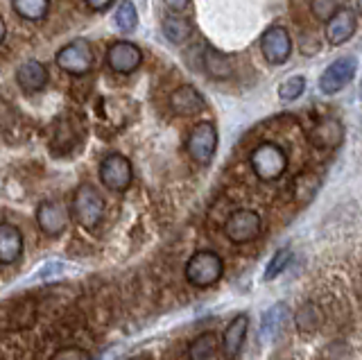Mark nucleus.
<instances>
[{
	"mask_svg": "<svg viewBox=\"0 0 362 360\" xmlns=\"http://www.w3.org/2000/svg\"><path fill=\"white\" fill-rule=\"evenodd\" d=\"M57 66L64 73L71 75H86L93 66V50L84 39H75L73 43L64 46L57 52Z\"/></svg>",
	"mask_w": 362,
	"mask_h": 360,
	"instance_id": "6",
	"label": "nucleus"
},
{
	"mask_svg": "<svg viewBox=\"0 0 362 360\" xmlns=\"http://www.w3.org/2000/svg\"><path fill=\"white\" fill-rule=\"evenodd\" d=\"M292 261V250L290 247H283L279 250L274 256H272V261L267 263V269H265V281H274L276 277H281L286 272V267L290 265Z\"/></svg>",
	"mask_w": 362,
	"mask_h": 360,
	"instance_id": "24",
	"label": "nucleus"
},
{
	"mask_svg": "<svg viewBox=\"0 0 362 360\" xmlns=\"http://www.w3.org/2000/svg\"><path fill=\"white\" fill-rule=\"evenodd\" d=\"M218 347H220L218 335H215L213 331H206V333H202L192 340V344L188 347V358L190 360H209L215 356Z\"/></svg>",
	"mask_w": 362,
	"mask_h": 360,
	"instance_id": "19",
	"label": "nucleus"
},
{
	"mask_svg": "<svg viewBox=\"0 0 362 360\" xmlns=\"http://www.w3.org/2000/svg\"><path fill=\"white\" fill-rule=\"evenodd\" d=\"M222 274H224V261L213 250H199L186 263V281L195 288H211L222 279Z\"/></svg>",
	"mask_w": 362,
	"mask_h": 360,
	"instance_id": "2",
	"label": "nucleus"
},
{
	"mask_svg": "<svg viewBox=\"0 0 362 360\" xmlns=\"http://www.w3.org/2000/svg\"><path fill=\"white\" fill-rule=\"evenodd\" d=\"M48 0H14L16 14L28 21H41L48 14Z\"/></svg>",
	"mask_w": 362,
	"mask_h": 360,
	"instance_id": "21",
	"label": "nucleus"
},
{
	"mask_svg": "<svg viewBox=\"0 0 362 360\" xmlns=\"http://www.w3.org/2000/svg\"><path fill=\"white\" fill-rule=\"evenodd\" d=\"M23 254V233L18 227L9 222L0 224V263L11 265L16 263Z\"/></svg>",
	"mask_w": 362,
	"mask_h": 360,
	"instance_id": "16",
	"label": "nucleus"
},
{
	"mask_svg": "<svg viewBox=\"0 0 362 360\" xmlns=\"http://www.w3.org/2000/svg\"><path fill=\"white\" fill-rule=\"evenodd\" d=\"M249 161L260 182H274L288 168V156L276 143H260L249 156Z\"/></svg>",
	"mask_w": 362,
	"mask_h": 360,
	"instance_id": "3",
	"label": "nucleus"
},
{
	"mask_svg": "<svg viewBox=\"0 0 362 360\" xmlns=\"http://www.w3.org/2000/svg\"><path fill=\"white\" fill-rule=\"evenodd\" d=\"M206 71L213 75V77H218V80H224V77H231L233 69H231V64L229 59L224 57V54H220L218 50H206Z\"/></svg>",
	"mask_w": 362,
	"mask_h": 360,
	"instance_id": "23",
	"label": "nucleus"
},
{
	"mask_svg": "<svg viewBox=\"0 0 362 360\" xmlns=\"http://www.w3.org/2000/svg\"><path fill=\"white\" fill-rule=\"evenodd\" d=\"M186 150L190 154V159L199 166H209L213 161L215 150H218V129H215L213 122L202 120L190 129Z\"/></svg>",
	"mask_w": 362,
	"mask_h": 360,
	"instance_id": "4",
	"label": "nucleus"
},
{
	"mask_svg": "<svg viewBox=\"0 0 362 360\" xmlns=\"http://www.w3.org/2000/svg\"><path fill=\"white\" fill-rule=\"evenodd\" d=\"M360 93H362V86H360Z\"/></svg>",
	"mask_w": 362,
	"mask_h": 360,
	"instance_id": "35",
	"label": "nucleus"
},
{
	"mask_svg": "<svg viewBox=\"0 0 362 360\" xmlns=\"http://www.w3.org/2000/svg\"><path fill=\"white\" fill-rule=\"evenodd\" d=\"M127 360H150L147 356H132V358H127Z\"/></svg>",
	"mask_w": 362,
	"mask_h": 360,
	"instance_id": "33",
	"label": "nucleus"
},
{
	"mask_svg": "<svg viewBox=\"0 0 362 360\" xmlns=\"http://www.w3.org/2000/svg\"><path fill=\"white\" fill-rule=\"evenodd\" d=\"M305 88V80L301 75H294V77H288L286 82L279 86V98L283 103H292V100H297Z\"/></svg>",
	"mask_w": 362,
	"mask_h": 360,
	"instance_id": "27",
	"label": "nucleus"
},
{
	"mask_svg": "<svg viewBox=\"0 0 362 360\" xmlns=\"http://www.w3.org/2000/svg\"><path fill=\"white\" fill-rule=\"evenodd\" d=\"M358 12H360V16H362V0H358Z\"/></svg>",
	"mask_w": 362,
	"mask_h": 360,
	"instance_id": "34",
	"label": "nucleus"
},
{
	"mask_svg": "<svg viewBox=\"0 0 362 360\" xmlns=\"http://www.w3.org/2000/svg\"><path fill=\"white\" fill-rule=\"evenodd\" d=\"M132 177H134V170H132L129 159L118 152L105 156V161L100 163V179L109 190L120 193V190H124L132 184Z\"/></svg>",
	"mask_w": 362,
	"mask_h": 360,
	"instance_id": "7",
	"label": "nucleus"
},
{
	"mask_svg": "<svg viewBox=\"0 0 362 360\" xmlns=\"http://www.w3.org/2000/svg\"><path fill=\"white\" fill-rule=\"evenodd\" d=\"M260 52L269 64H286L292 54V39L290 32L283 25H272L263 37H260Z\"/></svg>",
	"mask_w": 362,
	"mask_h": 360,
	"instance_id": "8",
	"label": "nucleus"
},
{
	"mask_svg": "<svg viewBox=\"0 0 362 360\" xmlns=\"http://www.w3.org/2000/svg\"><path fill=\"white\" fill-rule=\"evenodd\" d=\"M111 3H113V0H86V5L90 9H95V12H100V9H107Z\"/></svg>",
	"mask_w": 362,
	"mask_h": 360,
	"instance_id": "30",
	"label": "nucleus"
},
{
	"mask_svg": "<svg viewBox=\"0 0 362 360\" xmlns=\"http://www.w3.org/2000/svg\"><path fill=\"white\" fill-rule=\"evenodd\" d=\"M66 269H68V263H66V261H48V263H43V265L37 269V274H34V279H37V281L57 279V277L66 274Z\"/></svg>",
	"mask_w": 362,
	"mask_h": 360,
	"instance_id": "28",
	"label": "nucleus"
},
{
	"mask_svg": "<svg viewBox=\"0 0 362 360\" xmlns=\"http://www.w3.org/2000/svg\"><path fill=\"white\" fill-rule=\"evenodd\" d=\"M71 213L75 222L84 229H95L105 218V197L90 184L77 186L71 202Z\"/></svg>",
	"mask_w": 362,
	"mask_h": 360,
	"instance_id": "1",
	"label": "nucleus"
},
{
	"mask_svg": "<svg viewBox=\"0 0 362 360\" xmlns=\"http://www.w3.org/2000/svg\"><path fill=\"white\" fill-rule=\"evenodd\" d=\"M358 30V16L354 9L342 7L337 14H333L326 21V41L331 46H342L344 41H349L356 35Z\"/></svg>",
	"mask_w": 362,
	"mask_h": 360,
	"instance_id": "12",
	"label": "nucleus"
},
{
	"mask_svg": "<svg viewBox=\"0 0 362 360\" xmlns=\"http://www.w3.org/2000/svg\"><path fill=\"white\" fill-rule=\"evenodd\" d=\"M163 3H165L168 7H173V9H177V12H179V9H186V7H188L190 0H163Z\"/></svg>",
	"mask_w": 362,
	"mask_h": 360,
	"instance_id": "31",
	"label": "nucleus"
},
{
	"mask_svg": "<svg viewBox=\"0 0 362 360\" xmlns=\"http://www.w3.org/2000/svg\"><path fill=\"white\" fill-rule=\"evenodd\" d=\"M136 23H139V14H136V7L132 0H124L120 7L116 9V25L122 32H134Z\"/></svg>",
	"mask_w": 362,
	"mask_h": 360,
	"instance_id": "25",
	"label": "nucleus"
},
{
	"mask_svg": "<svg viewBox=\"0 0 362 360\" xmlns=\"http://www.w3.org/2000/svg\"><path fill=\"white\" fill-rule=\"evenodd\" d=\"M16 82L25 93H37L48 84V69L37 59H28L18 66Z\"/></svg>",
	"mask_w": 362,
	"mask_h": 360,
	"instance_id": "15",
	"label": "nucleus"
},
{
	"mask_svg": "<svg viewBox=\"0 0 362 360\" xmlns=\"http://www.w3.org/2000/svg\"><path fill=\"white\" fill-rule=\"evenodd\" d=\"M107 64L111 71H116L120 75H129L143 64V52L132 41H116L107 50Z\"/></svg>",
	"mask_w": 362,
	"mask_h": 360,
	"instance_id": "10",
	"label": "nucleus"
},
{
	"mask_svg": "<svg viewBox=\"0 0 362 360\" xmlns=\"http://www.w3.org/2000/svg\"><path fill=\"white\" fill-rule=\"evenodd\" d=\"M294 322H297L299 331L310 333L322 324V313H320V308L315 306V303H303V306L297 310V318H294Z\"/></svg>",
	"mask_w": 362,
	"mask_h": 360,
	"instance_id": "22",
	"label": "nucleus"
},
{
	"mask_svg": "<svg viewBox=\"0 0 362 360\" xmlns=\"http://www.w3.org/2000/svg\"><path fill=\"white\" fill-rule=\"evenodd\" d=\"M356 71H358V62L354 57H339L337 62L328 66L320 77L322 93L333 95L337 91H342V88L356 77Z\"/></svg>",
	"mask_w": 362,
	"mask_h": 360,
	"instance_id": "9",
	"label": "nucleus"
},
{
	"mask_svg": "<svg viewBox=\"0 0 362 360\" xmlns=\"http://www.w3.org/2000/svg\"><path fill=\"white\" fill-rule=\"evenodd\" d=\"M344 141V125L337 118H320L310 129V143L320 150H335Z\"/></svg>",
	"mask_w": 362,
	"mask_h": 360,
	"instance_id": "11",
	"label": "nucleus"
},
{
	"mask_svg": "<svg viewBox=\"0 0 362 360\" xmlns=\"http://www.w3.org/2000/svg\"><path fill=\"white\" fill-rule=\"evenodd\" d=\"M163 35H165L168 41H173V43H184L192 35V25L188 23L186 18L175 16V14H168L163 18Z\"/></svg>",
	"mask_w": 362,
	"mask_h": 360,
	"instance_id": "20",
	"label": "nucleus"
},
{
	"mask_svg": "<svg viewBox=\"0 0 362 360\" xmlns=\"http://www.w3.org/2000/svg\"><path fill=\"white\" fill-rule=\"evenodd\" d=\"M37 224L39 229L50 236V238H57V236H62L66 224H68V213L66 209L59 204V202H50L45 199L37 207Z\"/></svg>",
	"mask_w": 362,
	"mask_h": 360,
	"instance_id": "13",
	"label": "nucleus"
},
{
	"mask_svg": "<svg viewBox=\"0 0 362 360\" xmlns=\"http://www.w3.org/2000/svg\"><path fill=\"white\" fill-rule=\"evenodd\" d=\"M5 35H7V25H5V21H3V16H0V43H3Z\"/></svg>",
	"mask_w": 362,
	"mask_h": 360,
	"instance_id": "32",
	"label": "nucleus"
},
{
	"mask_svg": "<svg viewBox=\"0 0 362 360\" xmlns=\"http://www.w3.org/2000/svg\"><path fill=\"white\" fill-rule=\"evenodd\" d=\"M288 320H290V308L283 301L269 306L263 313V318H260V337H263V340H274V337H279V333L286 329Z\"/></svg>",
	"mask_w": 362,
	"mask_h": 360,
	"instance_id": "17",
	"label": "nucleus"
},
{
	"mask_svg": "<svg viewBox=\"0 0 362 360\" xmlns=\"http://www.w3.org/2000/svg\"><path fill=\"white\" fill-rule=\"evenodd\" d=\"M260 227V216L252 209H240V211H233L229 218L224 222V236L235 245H245V243H252L258 238Z\"/></svg>",
	"mask_w": 362,
	"mask_h": 360,
	"instance_id": "5",
	"label": "nucleus"
},
{
	"mask_svg": "<svg viewBox=\"0 0 362 360\" xmlns=\"http://www.w3.org/2000/svg\"><path fill=\"white\" fill-rule=\"evenodd\" d=\"M50 360H90V356L79 347H64L59 352H54Z\"/></svg>",
	"mask_w": 362,
	"mask_h": 360,
	"instance_id": "29",
	"label": "nucleus"
},
{
	"mask_svg": "<svg viewBox=\"0 0 362 360\" xmlns=\"http://www.w3.org/2000/svg\"><path fill=\"white\" fill-rule=\"evenodd\" d=\"M170 107H173V111L179 116H195L199 111H204L206 103H204V95L195 86L184 84L175 88L173 95H170Z\"/></svg>",
	"mask_w": 362,
	"mask_h": 360,
	"instance_id": "14",
	"label": "nucleus"
},
{
	"mask_svg": "<svg viewBox=\"0 0 362 360\" xmlns=\"http://www.w3.org/2000/svg\"><path fill=\"white\" fill-rule=\"evenodd\" d=\"M342 7H346V0H313V3H310V9H313L315 18L324 21V23L333 14H337Z\"/></svg>",
	"mask_w": 362,
	"mask_h": 360,
	"instance_id": "26",
	"label": "nucleus"
},
{
	"mask_svg": "<svg viewBox=\"0 0 362 360\" xmlns=\"http://www.w3.org/2000/svg\"><path fill=\"white\" fill-rule=\"evenodd\" d=\"M247 329H249L247 315H238V318L231 320V324L226 326V331L222 335V349L229 358H235L238 354H240V349L245 344V337H247Z\"/></svg>",
	"mask_w": 362,
	"mask_h": 360,
	"instance_id": "18",
	"label": "nucleus"
}]
</instances>
